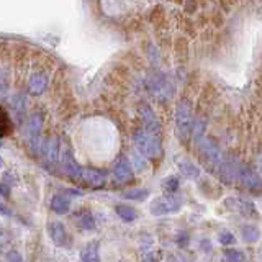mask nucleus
<instances>
[{
  "label": "nucleus",
  "instance_id": "23",
  "mask_svg": "<svg viewBox=\"0 0 262 262\" xmlns=\"http://www.w3.org/2000/svg\"><path fill=\"white\" fill-rule=\"evenodd\" d=\"M218 241H220V244H223V246H229V244H233L236 241V237L233 236V233H229V231H221L218 234Z\"/></svg>",
  "mask_w": 262,
  "mask_h": 262
},
{
  "label": "nucleus",
  "instance_id": "8",
  "mask_svg": "<svg viewBox=\"0 0 262 262\" xmlns=\"http://www.w3.org/2000/svg\"><path fill=\"white\" fill-rule=\"evenodd\" d=\"M82 182H85L87 185L90 187H102L105 185L106 182V176L105 172L98 170V169H94V167H85L84 169V174H82Z\"/></svg>",
  "mask_w": 262,
  "mask_h": 262
},
{
  "label": "nucleus",
  "instance_id": "24",
  "mask_svg": "<svg viewBox=\"0 0 262 262\" xmlns=\"http://www.w3.org/2000/svg\"><path fill=\"white\" fill-rule=\"evenodd\" d=\"M80 225L84 226V229H95V223H94V218L90 213H84V215L80 216Z\"/></svg>",
  "mask_w": 262,
  "mask_h": 262
},
{
  "label": "nucleus",
  "instance_id": "20",
  "mask_svg": "<svg viewBox=\"0 0 262 262\" xmlns=\"http://www.w3.org/2000/svg\"><path fill=\"white\" fill-rule=\"evenodd\" d=\"M159 259H161V251L147 249V248H144V251H141V256H139L141 262H159Z\"/></svg>",
  "mask_w": 262,
  "mask_h": 262
},
{
  "label": "nucleus",
  "instance_id": "18",
  "mask_svg": "<svg viewBox=\"0 0 262 262\" xmlns=\"http://www.w3.org/2000/svg\"><path fill=\"white\" fill-rule=\"evenodd\" d=\"M241 236H243V239L244 241H248V243H256L259 237H260V231H259V228L257 226H254V225H246L243 226L241 229Z\"/></svg>",
  "mask_w": 262,
  "mask_h": 262
},
{
  "label": "nucleus",
  "instance_id": "26",
  "mask_svg": "<svg viewBox=\"0 0 262 262\" xmlns=\"http://www.w3.org/2000/svg\"><path fill=\"white\" fill-rule=\"evenodd\" d=\"M133 164L136 166L138 170H143L146 169V161H144V156L141 158V156H133Z\"/></svg>",
  "mask_w": 262,
  "mask_h": 262
},
{
  "label": "nucleus",
  "instance_id": "11",
  "mask_svg": "<svg viewBox=\"0 0 262 262\" xmlns=\"http://www.w3.org/2000/svg\"><path fill=\"white\" fill-rule=\"evenodd\" d=\"M149 87L156 94V97H162V95H169V82L166 80V77H162L161 74H154V76L149 79Z\"/></svg>",
  "mask_w": 262,
  "mask_h": 262
},
{
  "label": "nucleus",
  "instance_id": "9",
  "mask_svg": "<svg viewBox=\"0 0 262 262\" xmlns=\"http://www.w3.org/2000/svg\"><path fill=\"white\" fill-rule=\"evenodd\" d=\"M112 174H113L115 180H118V182H128V180L131 179V176H133L129 161H126L125 158H118L117 162H115V166H113Z\"/></svg>",
  "mask_w": 262,
  "mask_h": 262
},
{
  "label": "nucleus",
  "instance_id": "15",
  "mask_svg": "<svg viewBox=\"0 0 262 262\" xmlns=\"http://www.w3.org/2000/svg\"><path fill=\"white\" fill-rule=\"evenodd\" d=\"M179 170L180 174L187 179H192V180H196L200 177V169L195 166L192 161H180L179 162Z\"/></svg>",
  "mask_w": 262,
  "mask_h": 262
},
{
  "label": "nucleus",
  "instance_id": "4",
  "mask_svg": "<svg viewBox=\"0 0 262 262\" xmlns=\"http://www.w3.org/2000/svg\"><path fill=\"white\" fill-rule=\"evenodd\" d=\"M61 166L64 174L68 176L69 179H72L74 182H79L82 180V174H84V169L79 167V164L74 159V156L69 149H66L61 156Z\"/></svg>",
  "mask_w": 262,
  "mask_h": 262
},
{
  "label": "nucleus",
  "instance_id": "1",
  "mask_svg": "<svg viewBox=\"0 0 262 262\" xmlns=\"http://www.w3.org/2000/svg\"><path fill=\"white\" fill-rule=\"evenodd\" d=\"M133 141L138 147V151L146 158H159L162 152V144L159 135L146 128H138L133 135Z\"/></svg>",
  "mask_w": 262,
  "mask_h": 262
},
{
  "label": "nucleus",
  "instance_id": "12",
  "mask_svg": "<svg viewBox=\"0 0 262 262\" xmlns=\"http://www.w3.org/2000/svg\"><path fill=\"white\" fill-rule=\"evenodd\" d=\"M46 85H48V77L45 76V74H33L31 79H30V92L31 94H35V95H39V94H43L45 90H46Z\"/></svg>",
  "mask_w": 262,
  "mask_h": 262
},
{
  "label": "nucleus",
  "instance_id": "19",
  "mask_svg": "<svg viewBox=\"0 0 262 262\" xmlns=\"http://www.w3.org/2000/svg\"><path fill=\"white\" fill-rule=\"evenodd\" d=\"M149 190L147 188H129V190H125L123 192V196H126V199H131V200H136V202H141L144 199L149 196Z\"/></svg>",
  "mask_w": 262,
  "mask_h": 262
},
{
  "label": "nucleus",
  "instance_id": "25",
  "mask_svg": "<svg viewBox=\"0 0 262 262\" xmlns=\"http://www.w3.org/2000/svg\"><path fill=\"white\" fill-rule=\"evenodd\" d=\"M5 259H7V262H23L21 254L18 251H15V249H12L10 252H8Z\"/></svg>",
  "mask_w": 262,
  "mask_h": 262
},
{
  "label": "nucleus",
  "instance_id": "14",
  "mask_svg": "<svg viewBox=\"0 0 262 262\" xmlns=\"http://www.w3.org/2000/svg\"><path fill=\"white\" fill-rule=\"evenodd\" d=\"M51 208L56 213H68L71 208V199L68 195H61L57 193L51 199Z\"/></svg>",
  "mask_w": 262,
  "mask_h": 262
},
{
  "label": "nucleus",
  "instance_id": "17",
  "mask_svg": "<svg viewBox=\"0 0 262 262\" xmlns=\"http://www.w3.org/2000/svg\"><path fill=\"white\" fill-rule=\"evenodd\" d=\"M115 211H117V215L123 220V221H135L136 218H138V213H136V210L133 208V207H129V205H123V203H120V205H117L115 207Z\"/></svg>",
  "mask_w": 262,
  "mask_h": 262
},
{
  "label": "nucleus",
  "instance_id": "3",
  "mask_svg": "<svg viewBox=\"0 0 262 262\" xmlns=\"http://www.w3.org/2000/svg\"><path fill=\"white\" fill-rule=\"evenodd\" d=\"M195 125L192 108L187 102H180L177 106V113H176V128L180 138H187L190 135V131Z\"/></svg>",
  "mask_w": 262,
  "mask_h": 262
},
{
  "label": "nucleus",
  "instance_id": "6",
  "mask_svg": "<svg viewBox=\"0 0 262 262\" xmlns=\"http://www.w3.org/2000/svg\"><path fill=\"white\" fill-rule=\"evenodd\" d=\"M48 234L51 237V241L59 246V248H66V246H69V234L66 231V228L62 223L59 221H53V223H49L48 226Z\"/></svg>",
  "mask_w": 262,
  "mask_h": 262
},
{
  "label": "nucleus",
  "instance_id": "16",
  "mask_svg": "<svg viewBox=\"0 0 262 262\" xmlns=\"http://www.w3.org/2000/svg\"><path fill=\"white\" fill-rule=\"evenodd\" d=\"M39 129H41V115L33 113L27 121V133L31 139H35L39 135Z\"/></svg>",
  "mask_w": 262,
  "mask_h": 262
},
{
  "label": "nucleus",
  "instance_id": "22",
  "mask_svg": "<svg viewBox=\"0 0 262 262\" xmlns=\"http://www.w3.org/2000/svg\"><path fill=\"white\" fill-rule=\"evenodd\" d=\"M223 259L225 262H244V254L239 249H226Z\"/></svg>",
  "mask_w": 262,
  "mask_h": 262
},
{
  "label": "nucleus",
  "instance_id": "27",
  "mask_svg": "<svg viewBox=\"0 0 262 262\" xmlns=\"http://www.w3.org/2000/svg\"><path fill=\"white\" fill-rule=\"evenodd\" d=\"M259 177H260V180H262V161L259 162Z\"/></svg>",
  "mask_w": 262,
  "mask_h": 262
},
{
  "label": "nucleus",
  "instance_id": "7",
  "mask_svg": "<svg viewBox=\"0 0 262 262\" xmlns=\"http://www.w3.org/2000/svg\"><path fill=\"white\" fill-rule=\"evenodd\" d=\"M226 207H229L231 210L241 213L244 216H252V218H257V210L256 207L249 202V200H243V199H228L226 202Z\"/></svg>",
  "mask_w": 262,
  "mask_h": 262
},
{
  "label": "nucleus",
  "instance_id": "5",
  "mask_svg": "<svg viewBox=\"0 0 262 262\" xmlns=\"http://www.w3.org/2000/svg\"><path fill=\"white\" fill-rule=\"evenodd\" d=\"M39 151L48 162H57L59 161V139L56 136L46 138L43 143H39Z\"/></svg>",
  "mask_w": 262,
  "mask_h": 262
},
{
  "label": "nucleus",
  "instance_id": "2",
  "mask_svg": "<svg viewBox=\"0 0 262 262\" xmlns=\"http://www.w3.org/2000/svg\"><path fill=\"white\" fill-rule=\"evenodd\" d=\"M182 207V200L179 199L174 193H166L158 196L156 200L151 202L149 210L152 215L156 216H162V215H169V213H176Z\"/></svg>",
  "mask_w": 262,
  "mask_h": 262
},
{
  "label": "nucleus",
  "instance_id": "10",
  "mask_svg": "<svg viewBox=\"0 0 262 262\" xmlns=\"http://www.w3.org/2000/svg\"><path fill=\"white\" fill-rule=\"evenodd\" d=\"M139 115H141V121H143V128L152 131V133L159 135L161 131V126H159V121L156 118V115L152 113V110L149 106H143V108H139Z\"/></svg>",
  "mask_w": 262,
  "mask_h": 262
},
{
  "label": "nucleus",
  "instance_id": "13",
  "mask_svg": "<svg viewBox=\"0 0 262 262\" xmlns=\"http://www.w3.org/2000/svg\"><path fill=\"white\" fill-rule=\"evenodd\" d=\"M82 262H98L100 260V254H98V243L92 241L85 244V248L80 252Z\"/></svg>",
  "mask_w": 262,
  "mask_h": 262
},
{
  "label": "nucleus",
  "instance_id": "21",
  "mask_svg": "<svg viewBox=\"0 0 262 262\" xmlns=\"http://www.w3.org/2000/svg\"><path fill=\"white\" fill-rule=\"evenodd\" d=\"M161 187L166 190L167 193H174L176 190H177V187H179V177H176V176H169V177H166L161 182Z\"/></svg>",
  "mask_w": 262,
  "mask_h": 262
}]
</instances>
